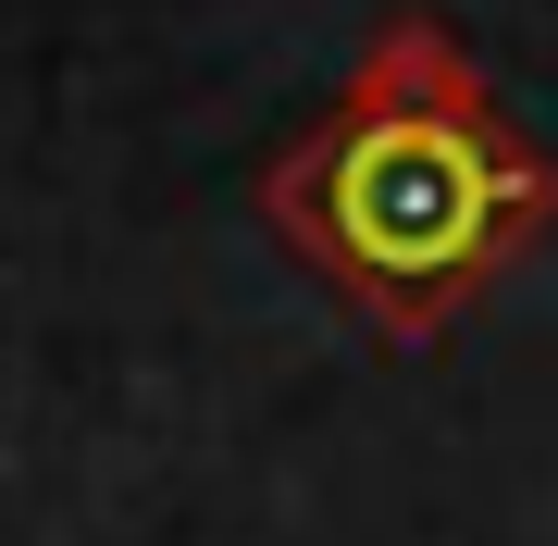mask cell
<instances>
[{
  "instance_id": "obj_1",
  "label": "cell",
  "mask_w": 558,
  "mask_h": 546,
  "mask_svg": "<svg viewBox=\"0 0 558 546\" xmlns=\"http://www.w3.org/2000/svg\"><path fill=\"white\" fill-rule=\"evenodd\" d=\"M286 211L385 324H435L534 236L546 162L484 112V87L435 38H385L348 124L286 174Z\"/></svg>"
}]
</instances>
